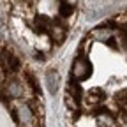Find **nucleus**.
Wrapping results in <instances>:
<instances>
[{
	"mask_svg": "<svg viewBox=\"0 0 127 127\" xmlns=\"http://www.w3.org/2000/svg\"><path fill=\"white\" fill-rule=\"evenodd\" d=\"M14 118L20 127H35L37 124V117L34 113V109L27 102H18L14 106Z\"/></svg>",
	"mask_w": 127,
	"mask_h": 127,
	"instance_id": "f257e3e1",
	"label": "nucleus"
},
{
	"mask_svg": "<svg viewBox=\"0 0 127 127\" xmlns=\"http://www.w3.org/2000/svg\"><path fill=\"white\" fill-rule=\"evenodd\" d=\"M92 74V64L87 57H76L71 65V76L74 81H83Z\"/></svg>",
	"mask_w": 127,
	"mask_h": 127,
	"instance_id": "f03ea898",
	"label": "nucleus"
},
{
	"mask_svg": "<svg viewBox=\"0 0 127 127\" xmlns=\"http://www.w3.org/2000/svg\"><path fill=\"white\" fill-rule=\"evenodd\" d=\"M0 65L4 67L5 72H16L21 67V62H20L18 55H16L12 50L5 48V50L0 51Z\"/></svg>",
	"mask_w": 127,
	"mask_h": 127,
	"instance_id": "7ed1b4c3",
	"label": "nucleus"
},
{
	"mask_svg": "<svg viewBox=\"0 0 127 127\" xmlns=\"http://www.w3.org/2000/svg\"><path fill=\"white\" fill-rule=\"evenodd\" d=\"M4 92H5V95L9 99H21L23 94H25V87H23L20 78L11 76L4 85Z\"/></svg>",
	"mask_w": 127,
	"mask_h": 127,
	"instance_id": "20e7f679",
	"label": "nucleus"
},
{
	"mask_svg": "<svg viewBox=\"0 0 127 127\" xmlns=\"http://www.w3.org/2000/svg\"><path fill=\"white\" fill-rule=\"evenodd\" d=\"M90 37L94 41H101V42H111L115 37V32L109 27H97L90 32Z\"/></svg>",
	"mask_w": 127,
	"mask_h": 127,
	"instance_id": "39448f33",
	"label": "nucleus"
},
{
	"mask_svg": "<svg viewBox=\"0 0 127 127\" xmlns=\"http://www.w3.org/2000/svg\"><path fill=\"white\" fill-rule=\"evenodd\" d=\"M44 78H46V87H48V92H50L51 95H57L58 87H60V76H58V72H57L55 69H48V71H46V74H44Z\"/></svg>",
	"mask_w": 127,
	"mask_h": 127,
	"instance_id": "423d86ee",
	"label": "nucleus"
},
{
	"mask_svg": "<svg viewBox=\"0 0 127 127\" xmlns=\"http://www.w3.org/2000/svg\"><path fill=\"white\" fill-rule=\"evenodd\" d=\"M48 34H50V39H51L55 44H60V42L65 41L67 32H65V28H64L62 25H58V23H51L50 30H48Z\"/></svg>",
	"mask_w": 127,
	"mask_h": 127,
	"instance_id": "0eeeda50",
	"label": "nucleus"
},
{
	"mask_svg": "<svg viewBox=\"0 0 127 127\" xmlns=\"http://www.w3.org/2000/svg\"><path fill=\"white\" fill-rule=\"evenodd\" d=\"M97 127H118V124L109 113H101L97 117Z\"/></svg>",
	"mask_w": 127,
	"mask_h": 127,
	"instance_id": "6e6552de",
	"label": "nucleus"
},
{
	"mask_svg": "<svg viewBox=\"0 0 127 127\" xmlns=\"http://www.w3.org/2000/svg\"><path fill=\"white\" fill-rule=\"evenodd\" d=\"M34 25H35V28L39 32H48L50 27H51V21H50V18H46V16H37Z\"/></svg>",
	"mask_w": 127,
	"mask_h": 127,
	"instance_id": "1a4fd4ad",
	"label": "nucleus"
},
{
	"mask_svg": "<svg viewBox=\"0 0 127 127\" xmlns=\"http://www.w3.org/2000/svg\"><path fill=\"white\" fill-rule=\"evenodd\" d=\"M72 4H69V2H62L60 4V9H58V14L60 16H64V18H67V16H71L72 14Z\"/></svg>",
	"mask_w": 127,
	"mask_h": 127,
	"instance_id": "9d476101",
	"label": "nucleus"
},
{
	"mask_svg": "<svg viewBox=\"0 0 127 127\" xmlns=\"http://www.w3.org/2000/svg\"><path fill=\"white\" fill-rule=\"evenodd\" d=\"M4 79H5V71H4V67H2V65H0V83H2Z\"/></svg>",
	"mask_w": 127,
	"mask_h": 127,
	"instance_id": "9b49d317",
	"label": "nucleus"
}]
</instances>
